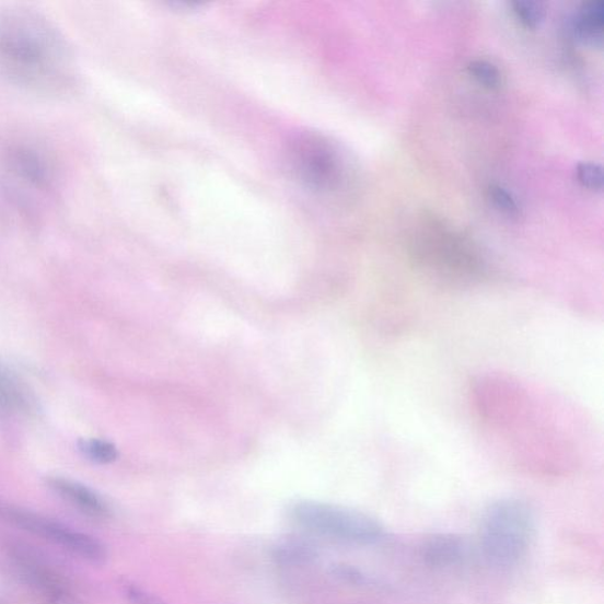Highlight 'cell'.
Instances as JSON below:
<instances>
[{
	"label": "cell",
	"mask_w": 604,
	"mask_h": 604,
	"mask_svg": "<svg viewBox=\"0 0 604 604\" xmlns=\"http://www.w3.org/2000/svg\"><path fill=\"white\" fill-rule=\"evenodd\" d=\"M469 71L474 78L488 88H497L501 83V73L487 60H475L471 63Z\"/></svg>",
	"instance_id": "cell-9"
},
{
	"label": "cell",
	"mask_w": 604,
	"mask_h": 604,
	"mask_svg": "<svg viewBox=\"0 0 604 604\" xmlns=\"http://www.w3.org/2000/svg\"><path fill=\"white\" fill-rule=\"evenodd\" d=\"M0 518L22 531L49 541L82 560L103 565L108 560L107 548L93 536L73 531L72 527L27 510L12 507L0 508Z\"/></svg>",
	"instance_id": "cell-4"
},
{
	"label": "cell",
	"mask_w": 604,
	"mask_h": 604,
	"mask_svg": "<svg viewBox=\"0 0 604 604\" xmlns=\"http://www.w3.org/2000/svg\"><path fill=\"white\" fill-rule=\"evenodd\" d=\"M578 177L580 183L586 188L601 189L603 186V172L599 164H579Z\"/></svg>",
	"instance_id": "cell-11"
},
{
	"label": "cell",
	"mask_w": 604,
	"mask_h": 604,
	"mask_svg": "<svg viewBox=\"0 0 604 604\" xmlns=\"http://www.w3.org/2000/svg\"><path fill=\"white\" fill-rule=\"evenodd\" d=\"M291 516L309 532L352 545L369 546L385 537L384 526L364 512L321 502H299Z\"/></svg>",
	"instance_id": "cell-3"
},
{
	"label": "cell",
	"mask_w": 604,
	"mask_h": 604,
	"mask_svg": "<svg viewBox=\"0 0 604 604\" xmlns=\"http://www.w3.org/2000/svg\"><path fill=\"white\" fill-rule=\"evenodd\" d=\"M490 196L497 208H500L508 217L516 218L520 214V208L512 196L502 187H490Z\"/></svg>",
	"instance_id": "cell-12"
},
{
	"label": "cell",
	"mask_w": 604,
	"mask_h": 604,
	"mask_svg": "<svg viewBox=\"0 0 604 604\" xmlns=\"http://www.w3.org/2000/svg\"><path fill=\"white\" fill-rule=\"evenodd\" d=\"M48 485L55 493L88 516L105 519L111 515V509L103 498L79 481L53 477L48 479Z\"/></svg>",
	"instance_id": "cell-5"
},
{
	"label": "cell",
	"mask_w": 604,
	"mask_h": 604,
	"mask_svg": "<svg viewBox=\"0 0 604 604\" xmlns=\"http://www.w3.org/2000/svg\"><path fill=\"white\" fill-rule=\"evenodd\" d=\"M520 21L527 27H536L543 20V8L539 3L520 0L512 4Z\"/></svg>",
	"instance_id": "cell-10"
},
{
	"label": "cell",
	"mask_w": 604,
	"mask_h": 604,
	"mask_svg": "<svg viewBox=\"0 0 604 604\" xmlns=\"http://www.w3.org/2000/svg\"><path fill=\"white\" fill-rule=\"evenodd\" d=\"M603 25L580 14L576 21L577 36L585 44L601 47L603 43Z\"/></svg>",
	"instance_id": "cell-8"
},
{
	"label": "cell",
	"mask_w": 604,
	"mask_h": 604,
	"mask_svg": "<svg viewBox=\"0 0 604 604\" xmlns=\"http://www.w3.org/2000/svg\"><path fill=\"white\" fill-rule=\"evenodd\" d=\"M0 73L23 85L57 92L72 84L73 58L58 30L39 13L0 14Z\"/></svg>",
	"instance_id": "cell-1"
},
{
	"label": "cell",
	"mask_w": 604,
	"mask_h": 604,
	"mask_svg": "<svg viewBox=\"0 0 604 604\" xmlns=\"http://www.w3.org/2000/svg\"><path fill=\"white\" fill-rule=\"evenodd\" d=\"M125 592L128 600L132 604H167L160 597L150 594L143 591V589H141L140 586H136L133 584H126Z\"/></svg>",
	"instance_id": "cell-13"
},
{
	"label": "cell",
	"mask_w": 604,
	"mask_h": 604,
	"mask_svg": "<svg viewBox=\"0 0 604 604\" xmlns=\"http://www.w3.org/2000/svg\"><path fill=\"white\" fill-rule=\"evenodd\" d=\"M534 531L531 507L518 498L498 501L490 506L483 519V550L496 566L516 565L531 547Z\"/></svg>",
	"instance_id": "cell-2"
},
{
	"label": "cell",
	"mask_w": 604,
	"mask_h": 604,
	"mask_svg": "<svg viewBox=\"0 0 604 604\" xmlns=\"http://www.w3.org/2000/svg\"><path fill=\"white\" fill-rule=\"evenodd\" d=\"M14 398H16V392L13 388H9V382L0 376V399L9 403L8 400L12 402Z\"/></svg>",
	"instance_id": "cell-14"
},
{
	"label": "cell",
	"mask_w": 604,
	"mask_h": 604,
	"mask_svg": "<svg viewBox=\"0 0 604 604\" xmlns=\"http://www.w3.org/2000/svg\"><path fill=\"white\" fill-rule=\"evenodd\" d=\"M81 450L88 458L100 464H111L118 458L116 446L107 441H84L81 444Z\"/></svg>",
	"instance_id": "cell-7"
},
{
	"label": "cell",
	"mask_w": 604,
	"mask_h": 604,
	"mask_svg": "<svg viewBox=\"0 0 604 604\" xmlns=\"http://www.w3.org/2000/svg\"><path fill=\"white\" fill-rule=\"evenodd\" d=\"M275 556L279 562L301 565L313 560L315 553L309 542L299 537H287L278 543Z\"/></svg>",
	"instance_id": "cell-6"
}]
</instances>
